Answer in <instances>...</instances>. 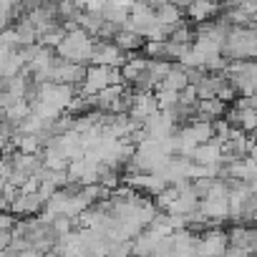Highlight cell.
Segmentation results:
<instances>
[{"mask_svg":"<svg viewBox=\"0 0 257 257\" xmlns=\"http://www.w3.org/2000/svg\"><path fill=\"white\" fill-rule=\"evenodd\" d=\"M229 249V234L222 229H207L197 237V257H222Z\"/></svg>","mask_w":257,"mask_h":257,"instance_id":"obj_1","label":"cell"},{"mask_svg":"<svg viewBox=\"0 0 257 257\" xmlns=\"http://www.w3.org/2000/svg\"><path fill=\"white\" fill-rule=\"evenodd\" d=\"M128 56L113 43V41H96L93 61L91 66H108V68H123Z\"/></svg>","mask_w":257,"mask_h":257,"instance_id":"obj_2","label":"cell"},{"mask_svg":"<svg viewBox=\"0 0 257 257\" xmlns=\"http://www.w3.org/2000/svg\"><path fill=\"white\" fill-rule=\"evenodd\" d=\"M108 86H111V68L108 66H88V76H86V83L81 86L78 96L93 98L101 91H106Z\"/></svg>","mask_w":257,"mask_h":257,"instance_id":"obj_3","label":"cell"},{"mask_svg":"<svg viewBox=\"0 0 257 257\" xmlns=\"http://www.w3.org/2000/svg\"><path fill=\"white\" fill-rule=\"evenodd\" d=\"M46 209V199L41 197V194H21L16 202H13V207H11V212L16 214V217H36V214H41Z\"/></svg>","mask_w":257,"mask_h":257,"instance_id":"obj_4","label":"cell"},{"mask_svg":"<svg viewBox=\"0 0 257 257\" xmlns=\"http://www.w3.org/2000/svg\"><path fill=\"white\" fill-rule=\"evenodd\" d=\"M159 113V103H157V96L154 93H137L134 96V108H132V116L134 121H147L149 116Z\"/></svg>","mask_w":257,"mask_h":257,"instance_id":"obj_5","label":"cell"},{"mask_svg":"<svg viewBox=\"0 0 257 257\" xmlns=\"http://www.w3.org/2000/svg\"><path fill=\"white\" fill-rule=\"evenodd\" d=\"M199 212L212 222H224V219H229V197H224V199H202Z\"/></svg>","mask_w":257,"mask_h":257,"instance_id":"obj_6","label":"cell"},{"mask_svg":"<svg viewBox=\"0 0 257 257\" xmlns=\"http://www.w3.org/2000/svg\"><path fill=\"white\" fill-rule=\"evenodd\" d=\"M154 11H157V21H159V26L177 28V26L184 23V21H182L184 8H179V6H174V3H157Z\"/></svg>","mask_w":257,"mask_h":257,"instance_id":"obj_7","label":"cell"},{"mask_svg":"<svg viewBox=\"0 0 257 257\" xmlns=\"http://www.w3.org/2000/svg\"><path fill=\"white\" fill-rule=\"evenodd\" d=\"M159 247H162V237H157L152 229H144L134 239V257H152L159 252Z\"/></svg>","mask_w":257,"mask_h":257,"instance_id":"obj_8","label":"cell"},{"mask_svg":"<svg viewBox=\"0 0 257 257\" xmlns=\"http://www.w3.org/2000/svg\"><path fill=\"white\" fill-rule=\"evenodd\" d=\"M184 13L189 16V21L202 26V23H209V18H214L217 13H222V8L214 6V3H204V0H199V3H189L184 8Z\"/></svg>","mask_w":257,"mask_h":257,"instance_id":"obj_9","label":"cell"},{"mask_svg":"<svg viewBox=\"0 0 257 257\" xmlns=\"http://www.w3.org/2000/svg\"><path fill=\"white\" fill-rule=\"evenodd\" d=\"M227 111H229V106L219 98H207V101L197 103V116L204 118V121H212V123L219 121L222 116H227Z\"/></svg>","mask_w":257,"mask_h":257,"instance_id":"obj_10","label":"cell"},{"mask_svg":"<svg viewBox=\"0 0 257 257\" xmlns=\"http://www.w3.org/2000/svg\"><path fill=\"white\" fill-rule=\"evenodd\" d=\"M222 157H224V149L209 142V144H202V147L194 149L192 162L194 164H202V167H212V164H222Z\"/></svg>","mask_w":257,"mask_h":257,"instance_id":"obj_11","label":"cell"},{"mask_svg":"<svg viewBox=\"0 0 257 257\" xmlns=\"http://www.w3.org/2000/svg\"><path fill=\"white\" fill-rule=\"evenodd\" d=\"M229 247L244 249L252 254V244H254V227H244V224H234L229 232Z\"/></svg>","mask_w":257,"mask_h":257,"instance_id":"obj_12","label":"cell"},{"mask_svg":"<svg viewBox=\"0 0 257 257\" xmlns=\"http://www.w3.org/2000/svg\"><path fill=\"white\" fill-rule=\"evenodd\" d=\"M126 56H137L139 51H144V46H147V38H142V36H137V33H132V31H121L118 36H116V41H113Z\"/></svg>","mask_w":257,"mask_h":257,"instance_id":"obj_13","label":"cell"},{"mask_svg":"<svg viewBox=\"0 0 257 257\" xmlns=\"http://www.w3.org/2000/svg\"><path fill=\"white\" fill-rule=\"evenodd\" d=\"M43 167L51 169V172H68L71 159H68L61 149H56V147H46V149H43Z\"/></svg>","mask_w":257,"mask_h":257,"instance_id":"obj_14","label":"cell"},{"mask_svg":"<svg viewBox=\"0 0 257 257\" xmlns=\"http://www.w3.org/2000/svg\"><path fill=\"white\" fill-rule=\"evenodd\" d=\"M71 199H73V192L58 189V192L46 202V212H51L53 217H66V214H68V207H71Z\"/></svg>","mask_w":257,"mask_h":257,"instance_id":"obj_15","label":"cell"},{"mask_svg":"<svg viewBox=\"0 0 257 257\" xmlns=\"http://www.w3.org/2000/svg\"><path fill=\"white\" fill-rule=\"evenodd\" d=\"M187 86H192V83H189V76H187V71H184L179 63L174 66V71H172V73L164 78V83H162V88H169V91H177V93H182Z\"/></svg>","mask_w":257,"mask_h":257,"instance_id":"obj_16","label":"cell"},{"mask_svg":"<svg viewBox=\"0 0 257 257\" xmlns=\"http://www.w3.org/2000/svg\"><path fill=\"white\" fill-rule=\"evenodd\" d=\"M16 149L21 152V154H43V142H41V137H31V134H16Z\"/></svg>","mask_w":257,"mask_h":257,"instance_id":"obj_17","label":"cell"},{"mask_svg":"<svg viewBox=\"0 0 257 257\" xmlns=\"http://www.w3.org/2000/svg\"><path fill=\"white\" fill-rule=\"evenodd\" d=\"M154 96H157V103H159V111H162V113L174 111V108L179 106V93H177V91H169V88H162V83L157 86Z\"/></svg>","mask_w":257,"mask_h":257,"instance_id":"obj_18","label":"cell"},{"mask_svg":"<svg viewBox=\"0 0 257 257\" xmlns=\"http://www.w3.org/2000/svg\"><path fill=\"white\" fill-rule=\"evenodd\" d=\"M174 66L177 63H172V61H149V73H152V78L157 81V83H164V78L174 71Z\"/></svg>","mask_w":257,"mask_h":257,"instance_id":"obj_19","label":"cell"},{"mask_svg":"<svg viewBox=\"0 0 257 257\" xmlns=\"http://www.w3.org/2000/svg\"><path fill=\"white\" fill-rule=\"evenodd\" d=\"M0 48H11V51L23 48V46H21V36H18L16 26H11V28H6L3 33H0Z\"/></svg>","mask_w":257,"mask_h":257,"instance_id":"obj_20","label":"cell"},{"mask_svg":"<svg viewBox=\"0 0 257 257\" xmlns=\"http://www.w3.org/2000/svg\"><path fill=\"white\" fill-rule=\"evenodd\" d=\"M118 184H121V174H118V169L103 167V172H101V187H106L108 192H116Z\"/></svg>","mask_w":257,"mask_h":257,"instance_id":"obj_21","label":"cell"},{"mask_svg":"<svg viewBox=\"0 0 257 257\" xmlns=\"http://www.w3.org/2000/svg\"><path fill=\"white\" fill-rule=\"evenodd\" d=\"M177 199H179V189H177V187H167V189H164V192H162V194L154 199V204H157L159 209L169 212V207H172Z\"/></svg>","mask_w":257,"mask_h":257,"instance_id":"obj_22","label":"cell"},{"mask_svg":"<svg viewBox=\"0 0 257 257\" xmlns=\"http://www.w3.org/2000/svg\"><path fill=\"white\" fill-rule=\"evenodd\" d=\"M86 169H88V162H86V159L71 162V167H68V182H71V184H81V179H83Z\"/></svg>","mask_w":257,"mask_h":257,"instance_id":"obj_23","label":"cell"},{"mask_svg":"<svg viewBox=\"0 0 257 257\" xmlns=\"http://www.w3.org/2000/svg\"><path fill=\"white\" fill-rule=\"evenodd\" d=\"M73 227H76V224H73V219H71V217H58V219L53 222V227H51V229H53V234L61 239V237L71 234V232H73Z\"/></svg>","mask_w":257,"mask_h":257,"instance_id":"obj_24","label":"cell"},{"mask_svg":"<svg viewBox=\"0 0 257 257\" xmlns=\"http://www.w3.org/2000/svg\"><path fill=\"white\" fill-rule=\"evenodd\" d=\"M16 103H18V98H16V96H11L8 91H0V106H3V111L13 108Z\"/></svg>","mask_w":257,"mask_h":257,"instance_id":"obj_25","label":"cell"},{"mask_svg":"<svg viewBox=\"0 0 257 257\" xmlns=\"http://www.w3.org/2000/svg\"><path fill=\"white\" fill-rule=\"evenodd\" d=\"M56 192H58V189H56L53 184H48V182H41V192H38V194H41V197H43L46 202H48V199H51V197H53Z\"/></svg>","mask_w":257,"mask_h":257,"instance_id":"obj_26","label":"cell"}]
</instances>
